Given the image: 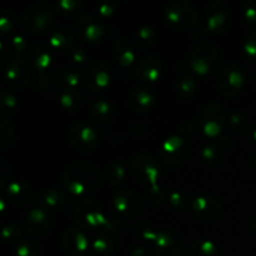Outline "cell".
<instances>
[{
    "mask_svg": "<svg viewBox=\"0 0 256 256\" xmlns=\"http://www.w3.org/2000/svg\"><path fill=\"white\" fill-rule=\"evenodd\" d=\"M74 220L82 229L98 232L114 234L122 229V224L119 218L106 214L102 205L94 199H82L74 208Z\"/></svg>",
    "mask_w": 256,
    "mask_h": 256,
    "instance_id": "6da1fadb",
    "label": "cell"
},
{
    "mask_svg": "<svg viewBox=\"0 0 256 256\" xmlns=\"http://www.w3.org/2000/svg\"><path fill=\"white\" fill-rule=\"evenodd\" d=\"M62 184L74 195L90 194L100 185V172L90 162L75 160L65 168Z\"/></svg>",
    "mask_w": 256,
    "mask_h": 256,
    "instance_id": "7a4b0ae2",
    "label": "cell"
},
{
    "mask_svg": "<svg viewBox=\"0 0 256 256\" xmlns=\"http://www.w3.org/2000/svg\"><path fill=\"white\" fill-rule=\"evenodd\" d=\"M228 122L226 109L219 102H209L199 110L196 115V126L209 138L222 136Z\"/></svg>",
    "mask_w": 256,
    "mask_h": 256,
    "instance_id": "3957f363",
    "label": "cell"
},
{
    "mask_svg": "<svg viewBox=\"0 0 256 256\" xmlns=\"http://www.w3.org/2000/svg\"><path fill=\"white\" fill-rule=\"evenodd\" d=\"M165 18L174 29L192 30L198 22V12L188 0H172L165 5Z\"/></svg>",
    "mask_w": 256,
    "mask_h": 256,
    "instance_id": "277c9868",
    "label": "cell"
},
{
    "mask_svg": "<svg viewBox=\"0 0 256 256\" xmlns=\"http://www.w3.org/2000/svg\"><path fill=\"white\" fill-rule=\"evenodd\" d=\"M54 22V10L46 2H36L28 8L22 16V25L32 34L44 32Z\"/></svg>",
    "mask_w": 256,
    "mask_h": 256,
    "instance_id": "5b68a950",
    "label": "cell"
},
{
    "mask_svg": "<svg viewBox=\"0 0 256 256\" xmlns=\"http://www.w3.org/2000/svg\"><path fill=\"white\" fill-rule=\"evenodd\" d=\"M220 52L214 44L202 42L198 44L189 54V68L199 75H208L216 70Z\"/></svg>",
    "mask_w": 256,
    "mask_h": 256,
    "instance_id": "8992f818",
    "label": "cell"
},
{
    "mask_svg": "<svg viewBox=\"0 0 256 256\" xmlns=\"http://www.w3.org/2000/svg\"><path fill=\"white\" fill-rule=\"evenodd\" d=\"M130 168L134 176L142 184H146L150 189H156L160 186L158 180L162 174V168L160 162L154 156L144 152L136 154L130 162Z\"/></svg>",
    "mask_w": 256,
    "mask_h": 256,
    "instance_id": "52a82bcc",
    "label": "cell"
},
{
    "mask_svg": "<svg viewBox=\"0 0 256 256\" xmlns=\"http://www.w3.org/2000/svg\"><path fill=\"white\" fill-rule=\"evenodd\" d=\"M188 138L182 134L170 135L160 146V162L168 168H175L182 164L190 152Z\"/></svg>",
    "mask_w": 256,
    "mask_h": 256,
    "instance_id": "ba28073f",
    "label": "cell"
},
{
    "mask_svg": "<svg viewBox=\"0 0 256 256\" xmlns=\"http://www.w3.org/2000/svg\"><path fill=\"white\" fill-rule=\"evenodd\" d=\"M68 140L78 152H89L96 148L99 134L88 122H76L68 130Z\"/></svg>",
    "mask_w": 256,
    "mask_h": 256,
    "instance_id": "9c48e42d",
    "label": "cell"
},
{
    "mask_svg": "<svg viewBox=\"0 0 256 256\" xmlns=\"http://www.w3.org/2000/svg\"><path fill=\"white\" fill-rule=\"evenodd\" d=\"M82 84L86 89L92 92H100L105 89L112 80L109 65L100 59L89 62L82 72Z\"/></svg>",
    "mask_w": 256,
    "mask_h": 256,
    "instance_id": "30bf717a",
    "label": "cell"
},
{
    "mask_svg": "<svg viewBox=\"0 0 256 256\" xmlns=\"http://www.w3.org/2000/svg\"><path fill=\"white\" fill-rule=\"evenodd\" d=\"M232 22V9L222 0L209 2L205 9V25L206 30L215 34L226 32Z\"/></svg>",
    "mask_w": 256,
    "mask_h": 256,
    "instance_id": "8fae6325",
    "label": "cell"
},
{
    "mask_svg": "<svg viewBox=\"0 0 256 256\" xmlns=\"http://www.w3.org/2000/svg\"><path fill=\"white\" fill-rule=\"evenodd\" d=\"M4 80L12 90L22 92L30 82V66L20 58H12L4 65Z\"/></svg>",
    "mask_w": 256,
    "mask_h": 256,
    "instance_id": "7c38bea8",
    "label": "cell"
},
{
    "mask_svg": "<svg viewBox=\"0 0 256 256\" xmlns=\"http://www.w3.org/2000/svg\"><path fill=\"white\" fill-rule=\"evenodd\" d=\"M112 206L125 216L136 218L144 212L145 200L136 192L129 189L118 190L112 195Z\"/></svg>",
    "mask_w": 256,
    "mask_h": 256,
    "instance_id": "4fadbf2b",
    "label": "cell"
},
{
    "mask_svg": "<svg viewBox=\"0 0 256 256\" xmlns=\"http://www.w3.org/2000/svg\"><path fill=\"white\" fill-rule=\"evenodd\" d=\"M244 82V69L235 62H230L225 65L220 72L218 86L224 96H235L242 90Z\"/></svg>",
    "mask_w": 256,
    "mask_h": 256,
    "instance_id": "5bb4252c",
    "label": "cell"
},
{
    "mask_svg": "<svg viewBox=\"0 0 256 256\" xmlns=\"http://www.w3.org/2000/svg\"><path fill=\"white\" fill-rule=\"evenodd\" d=\"M60 245L68 256H80L86 254L89 248H92V242L79 228L70 226L62 232Z\"/></svg>",
    "mask_w": 256,
    "mask_h": 256,
    "instance_id": "9a60e30c",
    "label": "cell"
},
{
    "mask_svg": "<svg viewBox=\"0 0 256 256\" xmlns=\"http://www.w3.org/2000/svg\"><path fill=\"white\" fill-rule=\"evenodd\" d=\"M75 29L82 40L88 42H100L106 36L108 29L96 16L82 14L75 22Z\"/></svg>",
    "mask_w": 256,
    "mask_h": 256,
    "instance_id": "2e32d148",
    "label": "cell"
},
{
    "mask_svg": "<svg viewBox=\"0 0 256 256\" xmlns=\"http://www.w3.org/2000/svg\"><path fill=\"white\" fill-rule=\"evenodd\" d=\"M162 60L155 55H145L136 60L132 69V76L146 82H155L159 80L162 72Z\"/></svg>",
    "mask_w": 256,
    "mask_h": 256,
    "instance_id": "e0dca14e",
    "label": "cell"
},
{
    "mask_svg": "<svg viewBox=\"0 0 256 256\" xmlns=\"http://www.w3.org/2000/svg\"><path fill=\"white\" fill-rule=\"evenodd\" d=\"M192 212L200 220H215L222 214V205L214 195H202L192 202Z\"/></svg>",
    "mask_w": 256,
    "mask_h": 256,
    "instance_id": "ac0fdd59",
    "label": "cell"
},
{
    "mask_svg": "<svg viewBox=\"0 0 256 256\" xmlns=\"http://www.w3.org/2000/svg\"><path fill=\"white\" fill-rule=\"evenodd\" d=\"M52 225L49 212L42 208H34L24 218V229L32 236H42L46 234Z\"/></svg>",
    "mask_w": 256,
    "mask_h": 256,
    "instance_id": "d6986e66",
    "label": "cell"
},
{
    "mask_svg": "<svg viewBox=\"0 0 256 256\" xmlns=\"http://www.w3.org/2000/svg\"><path fill=\"white\" fill-rule=\"evenodd\" d=\"M54 50L44 42H34L28 49V58L36 72H48L54 60Z\"/></svg>",
    "mask_w": 256,
    "mask_h": 256,
    "instance_id": "ffe728a7",
    "label": "cell"
},
{
    "mask_svg": "<svg viewBox=\"0 0 256 256\" xmlns=\"http://www.w3.org/2000/svg\"><path fill=\"white\" fill-rule=\"evenodd\" d=\"M4 192L8 202H12L15 206H24L32 198V188L30 186L29 182L24 180L10 182L5 186Z\"/></svg>",
    "mask_w": 256,
    "mask_h": 256,
    "instance_id": "44dd1931",
    "label": "cell"
},
{
    "mask_svg": "<svg viewBox=\"0 0 256 256\" xmlns=\"http://www.w3.org/2000/svg\"><path fill=\"white\" fill-rule=\"evenodd\" d=\"M152 244L156 256H179L182 252V244L170 232L164 230L156 232Z\"/></svg>",
    "mask_w": 256,
    "mask_h": 256,
    "instance_id": "7402d4cb",
    "label": "cell"
},
{
    "mask_svg": "<svg viewBox=\"0 0 256 256\" xmlns=\"http://www.w3.org/2000/svg\"><path fill=\"white\" fill-rule=\"evenodd\" d=\"M112 56L119 66L128 68L136 62V54L132 44L125 38H119L114 42L112 46Z\"/></svg>",
    "mask_w": 256,
    "mask_h": 256,
    "instance_id": "603a6c76",
    "label": "cell"
},
{
    "mask_svg": "<svg viewBox=\"0 0 256 256\" xmlns=\"http://www.w3.org/2000/svg\"><path fill=\"white\" fill-rule=\"evenodd\" d=\"M155 96L152 90L146 86H135L129 94V105L134 112H146L152 108Z\"/></svg>",
    "mask_w": 256,
    "mask_h": 256,
    "instance_id": "cb8c5ba5",
    "label": "cell"
},
{
    "mask_svg": "<svg viewBox=\"0 0 256 256\" xmlns=\"http://www.w3.org/2000/svg\"><path fill=\"white\" fill-rule=\"evenodd\" d=\"M52 82L55 86L62 92L68 89H79L80 82H82V78L76 68L65 66L55 72Z\"/></svg>",
    "mask_w": 256,
    "mask_h": 256,
    "instance_id": "d4e9b609",
    "label": "cell"
},
{
    "mask_svg": "<svg viewBox=\"0 0 256 256\" xmlns=\"http://www.w3.org/2000/svg\"><path fill=\"white\" fill-rule=\"evenodd\" d=\"M74 32L68 26L60 25L56 29L52 30L49 38V45L52 50L60 52H72L74 49Z\"/></svg>",
    "mask_w": 256,
    "mask_h": 256,
    "instance_id": "484cf974",
    "label": "cell"
},
{
    "mask_svg": "<svg viewBox=\"0 0 256 256\" xmlns=\"http://www.w3.org/2000/svg\"><path fill=\"white\" fill-rule=\"evenodd\" d=\"M68 198L62 190L58 188H49L45 189L38 195V204L46 212H54L64 206Z\"/></svg>",
    "mask_w": 256,
    "mask_h": 256,
    "instance_id": "4316f807",
    "label": "cell"
},
{
    "mask_svg": "<svg viewBox=\"0 0 256 256\" xmlns=\"http://www.w3.org/2000/svg\"><path fill=\"white\" fill-rule=\"evenodd\" d=\"M116 242L114 234L110 232H98L92 240V250L98 256H109L114 252Z\"/></svg>",
    "mask_w": 256,
    "mask_h": 256,
    "instance_id": "83f0119b",
    "label": "cell"
},
{
    "mask_svg": "<svg viewBox=\"0 0 256 256\" xmlns=\"http://www.w3.org/2000/svg\"><path fill=\"white\" fill-rule=\"evenodd\" d=\"M232 146V139L229 136H219L216 142L205 145L202 149V158L208 162H214L222 156V152Z\"/></svg>",
    "mask_w": 256,
    "mask_h": 256,
    "instance_id": "f1b7e54d",
    "label": "cell"
},
{
    "mask_svg": "<svg viewBox=\"0 0 256 256\" xmlns=\"http://www.w3.org/2000/svg\"><path fill=\"white\" fill-rule=\"evenodd\" d=\"M114 115V106L105 99L95 100L90 108V116L98 124H105L110 122Z\"/></svg>",
    "mask_w": 256,
    "mask_h": 256,
    "instance_id": "f546056e",
    "label": "cell"
},
{
    "mask_svg": "<svg viewBox=\"0 0 256 256\" xmlns=\"http://www.w3.org/2000/svg\"><path fill=\"white\" fill-rule=\"evenodd\" d=\"M156 39V32L154 28L150 25H142L139 26L136 30H134L132 35V42L135 48L140 50H145L152 46Z\"/></svg>",
    "mask_w": 256,
    "mask_h": 256,
    "instance_id": "4dcf8cb0",
    "label": "cell"
},
{
    "mask_svg": "<svg viewBox=\"0 0 256 256\" xmlns=\"http://www.w3.org/2000/svg\"><path fill=\"white\" fill-rule=\"evenodd\" d=\"M196 89V79L194 78V75L188 74V72L180 75L175 82V90H176L178 95L182 99H190V98L194 96Z\"/></svg>",
    "mask_w": 256,
    "mask_h": 256,
    "instance_id": "1f68e13d",
    "label": "cell"
},
{
    "mask_svg": "<svg viewBox=\"0 0 256 256\" xmlns=\"http://www.w3.org/2000/svg\"><path fill=\"white\" fill-rule=\"evenodd\" d=\"M82 95L79 89H68L60 92L59 102L60 106L66 112H76L82 106Z\"/></svg>",
    "mask_w": 256,
    "mask_h": 256,
    "instance_id": "d6a6232c",
    "label": "cell"
},
{
    "mask_svg": "<svg viewBox=\"0 0 256 256\" xmlns=\"http://www.w3.org/2000/svg\"><path fill=\"white\" fill-rule=\"evenodd\" d=\"M16 138V129L6 118H2L0 120V149L6 150L14 144Z\"/></svg>",
    "mask_w": 256,
    "mask_h": 256,
    "instance_id": "836d02e7",
    "label": "cell"
},
{
    "mask_svg": "<svg viewBox=\"0 0 256 256\" xmlns=\"http://www.w3.org/2000/svg\"><path fill=\"white\" fill-rule=\"evenodd\" d=\"M106 176L108 182L112 186H119V185L122 184V182L125 180V176H126V172H125L124 165H122V162L120 160H112L108 165Z\"/></svg>",
    "mask_w": 256,
    "mask_h": 256,
    "instance_id": "e575fe53",
    "label": "cell"
},
{
    "mask_svg": "<svg viewBox=\"0 0 256 256\" xmlns=\"http://www.w3.org/2000/svg\"><path fill=\"white\" fill-rule=\"evenodd\" d=\"M190 256H219L216 245L210 240H195L189 252Z\"/></svg>",
    "mask_w": 256,
    "mask_h": 256,
    "instance_id": "d590c367",
    "label": "cell"
},
{
    "mask_svg": "<svg viewBox=\"0 0 256 256\" xmlns=\"http://www.w3.org/2000/svg\"><path fill=\"white\" fill-rule=\"evenodd\" d=\"M0 102H2V118H12L18 110L16 96L10 92L9 89H2L0 95Z\"/></svg>",
    "mask_w": 256,
    "mask_h": 256,
    "instance_id": "8d00e7d4",
    "label": "cell"
},
{
    "mask_svg": "<svg viewBox=\"0 0 256 256\" xmlns=\"http://www.w3.org/2000/svg\"><path fill=\"white\" fill-rule=\"evenodd\" d=\"M55 8L62 16H72L80 12L82 2L80 0H58L55 2Z\"/></svg>",
    "mask_w": 256,
    "mask_h": 256,
    "instance_id": "74e56055",
    "label": "cell"
},
{
    "mask_svg": "<svg viewBox=\"0 0 256 256\" xmlns=\"http://www.w3.org/2000/svg\"><path fill=\"white\" fill-rule=\"evenodd\" d=\"M2 236L5 244L18 245L22 240V229L16 224H8L2 228Z\"/></svg>",
    "mask_w": 256,
    "mask_h": 256,
    "instance_id": "f35d334b",
    "label": "cell"
},
{
    "mask_svg": "<svg viewBox=\"0 0 256 256\" xmlns=\"http://www.w3.org/2000/svg\"><path fill=\"white\" fill-rule=\"evenodd\" d=\"M229 124L238 135H245L249 132V122L246 116L239 112H234L230 114Z\"/></svg>",
    "mask_w": 256,
    "mask_h": 256,
    "instance_id": "ab89813d",
    "label": "cell"
},
{
    "mask_svg": "<svg viewBox=\"0 0 256 256\" xmlns=\"http://www.w3.org/2000/svg\"><path fill=\"white\" fill-rule=\"evenodd\" d=\"M16 256H40V246L35 240L22 239L16 245Z\"/></svg>",
    "mask_w": 256,
    "mask_h": 256,
    "instance_id": "60d3db41",
    "label": "cell"
},
{
    "mask_svg": "<svg viewBox=\"0 0 256 256\" xmlns=\"http://www.w3.org/2000/svg\"><path fill=\"white\" fill-rule=\"evenodd\" d=\"M18 22L16 14H15L12 10L5 9L2 10V16H0V32L2 34H8V32H12V29L15 28Z\"/></svg>",
    "mask_w": 256,
    "mask_h": 256,
    "instance_id": "b9f144b4",
    "label": "cell"
},
{
    "mask_svg": "<svg viewBox=\"0 0 256 256\" xmlns=\"http://www.w3.org/2000/svg\"><path fill=\"white\" fill-rule=\"evenodd\" d=\"M240 12L244 22L249 25L256 24V2L255 0H244L240 6Z\"/></svg>",
    "mask_w": 256,
    "mask_h": 256,
    "instance_id": "7bdbcfd3",
    "label": "cell"
},
{
    "mask_svg": "<svg viewBox=\"0 0 256 256\" xmlns=\"http://www.w3.org/2000/svg\"><path fill=\"white\" fill-rule=\"evenodd\" d=\"M8 49H9V54L12 58H20V55L28 49V44L25 42L24 36L22 35H15L10 39L9 44H8Z\"/></svg>",
    "mask_w": 256,
    "mask_h": 256,
    "instance_id": "ee69618b",
    "label": "cell"
},
{
    "mask_svg": "<svg viewBox=\"0 0 256 256\" xmlns=\"http://www.w3.org/2000/svg\"><path fill=\"white\" fill-rule=\"evenodd\" d=\"M242 48L248 59L256 64V30H252L246 35Z\"/></svg>",
    "mask_w": 256,
    "mask_h": 256,
    "instance_id": "f6af8a7d",
    "label": "cell"
},
{
    "mask_svg": "<svg viewBox=\"0 0 256 256\" xmlns=\"http://www.w3.org/2000/svg\"><path fill=\"white\" fill-rule=\"evenodd\" d=\"M169 202H170V204H172V206L178 210H184L185 206H186V204H188L186 198L184 196V194H182L180 192H178V190H174V192H170Z\"/></svg>",
    "mask_w": 256,
    "mask_h": 256,
    "instance_id": "bcb514c9",
    "label": "cell"
},
{
    "mask_svg": "<svg viewBox=\"0 0 256 256\" xmlns=\"http://www.w3.org/2000/svg\"><path fill=\"white\" fill-rule=\"evenodd\" d=\"M10 174H12V168L9 162L5 159H0V188L2 189H5V186L10 182Z\"/></svg>",
    "mask_w": 256,
    "mask_h": 256,
    "instance_id": "7dc6e473",
    "label": "cell"
},
{
    "mask_svg": "<svg viewBox=\"0 0 256 256\" xmlns=\"http://www.w3.org/2000/svg\"><path fill=\"white\" fill-rule=\"evenodd\" d=\"M69 54L70 56H72V62H76V64H88V62H88L89 55H88L86 50H85L84 48H74Z\"/></svg>",
    "mask_w": 256,
    "mask_h": 256,
    "instance_id": "c3c4849f",
    "label": "cell"
},
{
    "mask_svg": "<svg viewBox=\"0 0 256 256\" xmlns=\"http://www.w3.org/2000/svg\"><path fill=\"white\" fill-rule=\"evenodd\" d=\"M96 10L102 18H109L115 12V4L112 2H102L96 5Z\"/></svg>",
    "mask_w": 256,
    "mask_h": 256,
    "instance_id": "681fc988",
    "label": "cell"
},
{
    "mask_svg": "<svg viewBox=\"0 0 256 256\" xmlns=\"http://www.w3.org/2000/svg\"><path fill=\"white\" fill-rule=\"evenodd\" d=\"M34 86L39 92H44V90L48 89V86H49V75H48V72H36Z\"/></svg>",
    "mask_w": 256,
    "mask_h": 256,
    "instance_id": "f907efd6",
    "label": "cell"
},
{
    "mask_svg": "<svg viewBox=\"0 0 256 256\" xmlns=\"http://www.w3.org/2000/svg\"><path fill=\"white\" fill-rule=\"evenodd\" d=\"M149 196H150V200H152V202L159 205L164 202L165 192H164V190H162V188L159 186V188H156V189H150Z\"/></svg>",
    "mask_w": 256,
    "mask_h": 256,
    "instance_id": "816d5d0a",
    "label": "cell"
},
{
    "mask_svg": "<svg viewBox=\"0 0 256 256\" xmlns=\"http://www.w3.org/2000/svg\"><path fill=\"white\" fill-rule=\"evenodd\" d=\"M179 134L184 135L185 138H189L192 134V124L190 122H182L179 128Z\"/></svg>",
    "mask_w": 256,
    "mask_h": 256,
    "instance_id": "f5cc1de1",
    "label": "cell"
},
{
    "mask_svg": "<svg viewBox=\"0 0 256 256\" xmlns=\"http://www.w3.org/2000/svg\"><path fill=\"white\" fill-rule=\"evenodd\" d=\"M130 256H146V249L142 245H136L130 252Z\"/></svg>",
    "mask_w": 256,
    "mask_h": 256,
    "instance_id": "db71d44e",
    "label": "cell"
},
{
    "mask_svg": "<svg viewBox=\"0 0 256 256\" xmlns=\"http://www.w3.org/2000/svg\"><path fill=\"white\" fill-rule=\"evenodd\" d=\"M250 226H252V232H254L255 234H256V214L254 215V216H252V222H250Z\"/></svg>",
    "mask_w": 256,
    "mask_h": 256,
    "instance_id": "11a10c76",
    "label": "cell"
},
{
    "mask_svg": "<svg viewBox=\"0 0 256 256\" xmlns=\"http://www.w3.org/2000/svg\"><path fill=\"white\" fill-rule=\"evenodd\" d=\"M252 139H254L256 142V122H255V125L252 126Z\"/></svg>",
    "mask_w": 256,
    "mask_h": 256,
    "instance_id": "9f6ffc18",
    "label": "cell"
},
{
    "mask_svg": "<svg viewBox=\"0 0 256 256\" xmlns=\"http://www.w3.org/2000/svg\"><path fill=\"white\" fill-rule=\"evenodd\" d=\"M84 256H98V255H96V254H94V252H88L86 254H85Z\"/></svg>",
    "mask_w": 256,
    "mask_h": 256,
    "instance_id": "6f0895ef",
    "label": "cell"
},
{
    "mask_svg": "<svg viewBox=\"0 0 256 256\" xmlns=\"http://www.w3.org/2000/svg\"><path fill=\"white\" fill-rule=\"evenodd\" d=\"M252 160H254V166H255V169H256V152H255V155H254V159H252Z\"/></svg>",
    "mask_w": 256,
    "mask_h": 256,
    "instance_id": "680465c9",
    "label": "cell"
},
{
    "mask_svg": "<svg viewBox=\"0 0 256 256\" xmlns=\"http://www.w3.org/2000/svg\"><path fill=\"white\" fill-rule=\"evenodd\" d=\"M255 78H256V74H255Z\"/></svg>",
    "mask_w": 256,
    "mask_h": 256,
    "instance_id": "91938a15",
    "label": "cell"
}]
</instances>
